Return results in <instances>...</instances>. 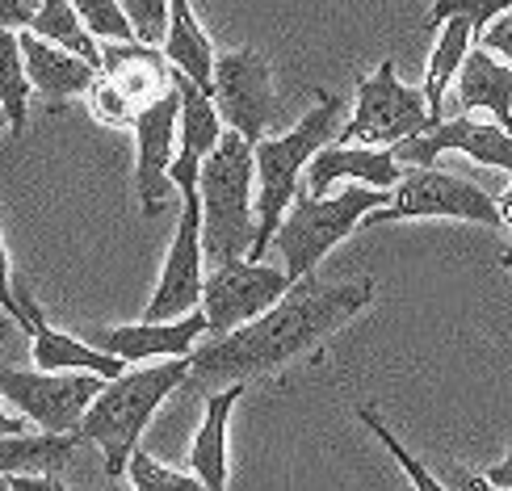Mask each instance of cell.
Returning a JSON list of instances; mask_svg holds the SVG:
<instances>
[{"label": "cell", "instance_id": "cell-1", "mask_svg": "<svg viewBox=\"0 0 512 491\" xmlns=\"http://www.w3.org/2000/svg\"><path fill=\"white\" fill-rule=\"evenodd\" d=\"M374 298V282H336L319 286L315 277L294 282L282 303H273L261 319L227 332L219 340H206L189 357V378L194 387H244L256 374H273L298 353L315 349L336 328H345L357 311H366Z\"/></svg>", "mask_w": 512, "mask_h": 491}, {"label": "cell", "instance_id": "cell-2", "mask_svg": "<svg viewBox=\"0 0 512 491\" xmlns=\"http://www.w3.org/2000/svg\"><path fill=\"white\" fill-rule=\"evenodd\" d=\"M340 135V101L332 93H319V101L298 118L286 135H265L252 143L256 164V240L248 248V261H265L277 223L298 198L307 164Z\"/></svg>", "mask_w": 512, "mask_h": 491}, {"label": "cell", "instance_id": "cell-3", "mask_svg": "<svg viewBox=\"0 0 512 491\" xmlns=\"http://www.w3.org/2000/svg\"><path fill=\"white\" fill-rule=\"evenodd\" d=\"M189 378V357L177 361H160V366H143V370H126L122 378L105 382L101 395L89 403L76 437L93 441L101 458H105V475L122 479L126 462L139 450L143 429L152 424L156 408L173 395L181 382Z\"/></svg>", "mask_w": 512, "mask_h": 491}, {"label": "cell", "instance_id": "cell-4", "mask_svg": "<svg viewBox=\"0 0 512 491\" xmlns=\"http://www.w3.org/2000/svg\"><path fill=\"white\" fill-rule=\"evenodd\" d=\"M256 164L252 143L223 131L219 147L202 160L198 202H202V252L210 265L244 261L256 240Z\"/></svg>", "mask_w": 512, "mask_h": 491}, {"label": "cell", "instance_id": "cell-5", "mask_svg": "<svg viewBox=\"0 0 512 491\" xmlns=\"http://www.w3.org/2000/svg\"><path fill=\"white\" fill-rule=\"evenodd\" d=\"M378 202H387V194L366 189V185H345L340 194H328V198L298 194L294 206L286 210V219L277 223L273 244H269L282 256V269L290 282L315 277L319 261H324L336 244H345L361 227V219H366L370 210H378Z\"/></svg>", "mask_w": 512, "mask_h": 491}, {"label": "cell", "instance_id": "cell-6", "mask_svg": "<svg viewBox=\"0 0 512 491\" xmlns=\"http://www.w3.org/2000/svg\"><path fill=\"white\" fill-rule=\"evenodd\" d=\"M429 105H424V93L412 89V84L399 80L395 59H382L378 72L357 80V101H353V118L340 126L336 143L349 147H391L412 139L420 131H429Z\"/></svg>", "mask_w": 512, "mask_h": 491}, {"label": "cell", "instance_id": "cell-7", "mask_svg": "<svg viewBox=\"0 0 512 491\" xmlns=\"http://www.w3.org/2000/svg\"><path fill=\"white\" fill-rule=\"evenodd\" d=\"M408 219H458V223L500 227V206L487 189H479L466 177L441 173V168H408L403 181L391 189L387 206L370 210L361 227H387Z\"/></svg>", "mask_w": 512, "mask_h": 491}, {"label": "cell", "instance_id": "cell-8", "mask_svg": "<svg viewBox=\"0 0 512 491\" xmlns=\"http://www.w3.org/2000/svg\"><path fill=\"white\" fill-rule=\"evenodd\" d=\"M105 378L97 374H47V370H17L0 366V403L13 416L38 424V433L72 437L80 429L89 403L101 395Z\"/></svg>", "mask_w": 512, "mask_h": 491}, {"label": "cell", "instance_id": "cell-9", "mask_svg": "<svg viewBox=\"0 0 512 491\" xmlns=\"http://www.w3.org/2000/svg\"><path fill=\"white\" fill-rule=\"evenodd\" d=\"M294 282L286 269L265 265V261H231L215 265L202 282V319H206V340H219L236 332L252 319H261L273 303H282Z\"/></svg>", "mask_w": 512, "mask_h": 491}, {"label": "cell", "instance_id": "cell-10", "mask_svg": "<svg viewBox=\"0 0 512 491\" xmlns=\"http://www.w3.org/2000/svg\"><path fill=\"white\" fill-rule=\"evenodd\" d=\"M181 219L168 244L160 282L152 290L143 319L147 324H168V319H185L202 307V282H206V252H202V202L198 185H181Z\"/></svg>", "mask_w": 512, "mask_h": 491}, {"label": "cell", "instance_id": "cell-11", "mask_svg": "<svg viewBox=\"0 0 512 491\" xmlns=\"http://www.w3.org/2000/svg\"><path fill=\"white\" fill-rule=\"evenodd\" d=\"M210 101H215L223 131H236L248 143H261L277 118L273 68L252 47L215 55V89H210Z\"/></svg>", "mask_w": 512, "mask_h": 491}, {"label": "cell", "instance_id": "cell-12", "mask_svg": "<svg viewBox=\"0 0 512 491\" xmlns=\"http://www.w3.org/2000/svg\"><path fill=\"white\" fill-rule=\"evenodd\" d=\"M441 152H462L487 168L512 173V135L500 131L492 118H475V114L441 118L437 126H429V131H420V135L391 147V156L403 173H408V168H437Z\"/></svg>", "mask_w": 512, "mask_h": 491}, {"label": "cell", "instance_id": "cell-13", "mask_svg": "<svg viewBox=\"0 0 512 491\" xmlns=\"http://www.w3.org/2000/svg\"><path fill=\"white\" fill-rule=\"evenodd\" d=\"M177 118H181V97L173 89L156 105H147L131 126L135 131V189H139V210L147 219H156L168 194H173L168 168L177 160Z\"/></svg>", "mask_w": 512, "mask_h": 491}, {"label": "cell", "instance_id": "cell-14", "mask_svg": "<svg viewBox=\"0 0 512 491\" xmlns=\"http://www.w3.org/2000/svg\"><path fill=\"white\" fill-rule=\"evenodd\" d=\"M13 290H17L21 311H26V336H30V353H34V366L38 370H47V374H97L105 382H114V378L126 374V361L93 349L89 340H80L72 332L51 328L47 315H42V307L30 298L26 286L13 282Z\"/></svg>", "mask_w": 512, "mask_h": 491}, {"label": "cell", "instance_id": "cell-15", "mask_svg": "<svg viewBox=\"0 0 512 491\" xmlns=\"http://www.w3.org/2000/svg\"><path fill=\"white\" fill-rule=\"evenodd\" d=\"M198 340H206V319L202 311L185 315V319H168V324H118V328H97L89 332V345L110 353L126 366H143V361H177V357H194Z\"/></svg>", "mask_w": 512, "mask_h": 491}, {"label": "cell", "instance_id": "cell-16", "mask_svg": "<svg viewBox=\"0 0 512 491\" xmlns=\"http://www.w3.org/2000/svg\"><path fill=\"white\" fill-rule=\"evenodd\" d=\"M399 181H403V168L395 164V156L387 152V147L328 143L324 152L307 164L298 194H303V198H328L332 185H366V189L387 194V189H395Z\"/></svg>", "mask_w": 512, "mask_h": 491}, {"label": "cell", "instance_id": "cell-17", "mask_svg": "<svg viewBox=\"0 0 512 491\" xmlns=\"http://www.w3.org/2000/svg\"><path fill=\"white\" fill-rule=\"evenodd\" d=\"M101 76L135 105V114L173 93V68L164 51L143 42H101Z\"/></svg>", "mask_w": 512, "mask_h": 491}, {"label": "cell", "instance_id": "cell-18", "mask_svg": "<svg viewBox=\"0 0 512 491\" xmlns=\"http://www.w3.org/2000/svg\"><path fill=\"white\" fill-rule=\"evenodd\" d=\"M454 110L458 114H487L500 131L512 135V68L492 51L471 47L454 76Z\"/></svg>", "mask_w": 512, "mask_h": 491}, {"label": "cell", "instance_id": "cell-19", "mask_svg": "<svg viewBox=\"0 0 512 491\" xmlns=\"http://www.w3.org/2000/svg\"><path fill=\"white\" fill-rule=\"evenodd\" d=\"M21 42V59H26V80L30 89L42 93L47 101H72V97H89L93 80H97V68L84 63L80 55L72 51H59L51 42H42L38 34H17Z\"/></svg>", "mask_w": 512, "mask_h": 491}, {"label": "cell", "instance_id": "cell-20", "mask_svg": "<svg viewBox=\"0 0 512 491\" xmlns=\"http://www.w3.org/2000/svg\"><path fill=\"white\" fill-rule=\"evenodd\" d=\"M160 51L168 59V68L181 72L185 80H194L210 97V89H215V51H210V38L189 0H168V34Z\"/></svg>", "mask_w": 512, "mask_h": 491}, {"label": "cell", "instance_id": "cell-21", "mask_svg": "<svg viewBox=\"0 0 512 491\" xmlns=\"http://www.w3.org/2000/svg\"><path fill=\"white\" fill-rule=\"evenodd\" d=\"M244 387H223L219 395H210L206 403V416H202V429L189 445V475H194L206 491H227V420L231 408L240 403Z\"/></svg>", "mask_w": 512, "mask_h": 491}, {"label": "cell", "instance_id": "cell-22", "mask_svg": "<svg viewBox=\"0 0 512 491\" xmlns=\"http://www.w3.org/2000/svg\"><path fill=\"white\" fill-rule=\"evenodd\" d=\"M80 437H51V433H21L0 437V479H34V475H59L68 458L76 454Z\"/></svg>", "mask_w": 512, "mask_h": 491}, {"label": "cell", "instance_id": "cell-23", "mask_svg": "<svg viewBox=\"0 0 512 491\" xmlns=\"http://www.w3.org/2000/svg\"><path fill=\"white\" fill-rule=\"evenodd\" d=\"M173 89L181 97V118H177V156L189 160H206L223 139V122L215 114V101H210L194 80H185L181 72H173Z\"/></svg>", "mask_w": 512, "mask_h": 491}, {"label": "cell", "instance_id": "cell-24", "mask_svg": "<svg viewBox=\"0 0 512 491\" xmlns=\"http://www.w3.org/2000/svg\"><path fill=\"white\" fill-rule=\"evenodd\" d=\"M475 47V30L466 26V21H441L437 26V47H433V55H429V68H424V105H429V118H433V126L445 118V89L454 84V76H458V68H462V59H466V51Z\"/></svg>", "mask_w": 512, "mask_h": 491}, {"label": "cell", "instance_id": "cell-25", "mask_svg": "<svg viewBox=\"0 0 512 491\" xmlns=\"http://www.w3.org/2000/svg\"><path fill=\"white\" fill-rule=\"evenodd\" d=\"M30 34H38L42 42H51V47H59V51L80 55L84 63H93V68L101 72V47H97V38L80 26L72 0H47V5L38 9V17L30 21Z\"/></svg>", "mask_w": 512, "mask_h": 491}, {"label": "cell", "instance_id": "cell-26", "mask_svg": "<svg viewBox=\"0 0 512 491\" xmlns=\"http://www.w3.org/2000/svg\"><path fill=\"white\" fill-rule=\"evenodd\" d=\"M30 80H26V59H21V42L13 30H0V110L13 135H26L30 122Z\"/></svg>", "mask_w": 512, "mask_h": 491}, {"label": "cell", "instance_id": "cell-27", "mask_svg": "<svg viewBox=\"0 0 512 491\" xmlns=\"http://www.w3.org/2000/svg\"><path fill=\"white\" fill-rule=\"evenodd\" d=\"M357 420L361 424H366V429L378 437V445H382V450H387L399 466H403V475H408L412 479V487L416 491H450V487H445L441 479H437V471H429V466H424L420 458H412V450H408V445H403L391 429H387V420H382L374 408H370V403H361V408H357Z\"/></svg>", "mask_w": 512, "mask_h": 491}, {"label": "cell", "instance_id": "cell-28", "mask_svg": "<svg viewBox=\"0 0 512 491\" xmlns=\"http://www.w3.org/2000/svg\"><path fill=\"white\" fill-rule=\"evenodd\" d=\"M126 479H131L135 491H206L194 475L173 471V466H164L160 458H152L147 450L131 454V462H126Z\"/></svg>", "mask_w": 512, "mask_h": 491}, {"label": "cell", "instance_id": "cell-29", "mask_svg": "<svg viewBox=\"0 0 512 491\" xmlns=\"http://www.w3.org/2000/svg\"><path fill=\"white\" fill-rule=\"evenodd\" d=\"M72 9L80 17V26L97 42H135L131 26H126V17L118 9V0H72Z\"/></svg>", "mask_w": 512, "mask_h": 491}, {"label": "cell", "instance_id": "cell-30", "mask_svg": "<svg viewBox=\"0 0 512 491\" xmlns=\"http://www.w3.org/2000/svg\"><path fill=\"white\" fill-rule=\"evenodd\" d=\"M118 9L131 26L135 42L143 47H164V34H168V0H118Z\"/></svg>", "mask_w": 512, "mask_h": 491}, {"label": "cell", "instance_id": "cell-31", "mask_svg": "<svg viewBox=\"0 0 512 491\" xmlns=\"http://www.w3.org/2000/svg\"><path fill=\"white\" fill-rule=\"evenodd\" d=\"M504 13H512V0H437L433 5V26H441V21H466V26L475 30V38L492 26L496 17H504Z\"/></svg>", "mask_w": 512, "mask_h": 491}, {"label": "cell", "instance_id": "cell-32", "mask_svg": "<svg viewBox=\"0 0 512 491\" xmlns=\"http://www.w3.org/2000/svg\"><path fill=\"white\" fill-rule=\"evenodd\" d=\"M89 105H93V114L105 122V126H126V131H131V126H135V105L131 101H126L118 89H114V84L110 80H105L101 72H97V80H93V89H89Z\"/></svg>", "mask_w": 512, "mask_h": 491}, {"label": "cell", "instance_id": "cell-33", "mask_svg": "<svg viewBox=\"0 0 512 491\" xmlns=\"http://www.w3.org/2000/svg\"><path fill=\"white\" fill-rule=\"evenodd\" d=\"M475 47H483V51H492L496 59H504L508 68H512V13H504V17H496L492 26H487L479 38H475Z\"/></svg>", "mask_w": 512, "mask_h": 491}, {"label": "cell", "instance_id": "cell-34", "mask_svg": "<svg viewBox=\"0 0 512 491\" xmlns=\"http://www.w3.org/2000/svg\"><path fill=\"white\" fill-rule=\"evenodd\" d=\"M42 5H47V0H0V30L26 34Z\"/></svg>", "mask_w": 512, "mask_h": 491}, {"label": "cell", "instance_id": "cell-35", "mask_svg": "<svg viewBox=\"0 0 512 491\" xmlns=\"http://www.w3.org/2000/svg\"><path fill=\"white\" fill-rule=\"evenodd\" d=\"M0 311H5L13 324L26 332V311L17 303V290H13V269H9V252H5V240H0Z\"/></svg>", "mask_w": 512, "mask_h": 491}, {"label": "cell", "instance_id": "cell-36", "mask_svg": "<svg viewBox=\"0 0 512 491\" xmlns=\"http://www.w3.org/2000/svg\"><path fill=\"white\" fill-rule=\"evenodd\" d=\"M437 479L450 487V491H500V487H492V483L483 479V471H471V466H458V462L445 466Z\"/></svg>", "mask_w": 512, "mask_h": 491}, {"label": "cell", "instance_id": "cell-37", "mask_svg": "<svg viewBox=\"0 0 512 491\" xmlns=\"http://www.w3.org/2000/svg\"><path fill=\"white\" fill-rule=\"evenodd\" d=\"M483 479L492 483V487H500V491H512V441H508V450H504V458L492 466V471H483Z\"/></svg>", "mask_w": 512, "mask_h": 491}, {"label": "cell", "instance_id": "cell-38", "mask_svg": "<svg viewBox=\"0 0 512 491\" xmlns=\"http://www.w3.org/2000/svg\"><path fill=\"white\" fill-rule=\"evenodd\" d=\"M9 491H68L59 475H34V479H9Z\"/></svg>", "mask_w": 512, "mask_h": 491}, {"label": "cell", "instance_id": "cell-39", "mask_svg": "<svg viewBox=\"0 0 512 491\" xmlns=\"http://www.w3.org/2000/svg\"><path fill=\"white\" fill-rule=\"evenodd\" d=\"M21 433H26V420L13 416L5 403H0V437H21Z\"/></svg>", "mask_w": 512, "mask_h": 491}, {"label": "cell", "instance_id": "cell-40", "mask_svg": "<svg viewBox=\"0 0 512 491\" xmlns=\"http://www.w3.org/2000/svg\"><path fill=\"white\" fill-rule=\"evenodd\" d=\"M496 206H500V227H508V231H512V185H508L504 194L496 198Z\"/></svg>", "mask_w": 512, "mask_h": 491}, {"label": "cell", "instance_id": "cell-41", "mask_svg": "<svg viewBox=\"0 0 512 491\" xmlns=\"http://www.w3.org/2000/svg\"><path fill=\"white\" fill-rule=\"evenodd\" d=\"M0 491H9V479H0Z\"/></svg>", "mask_w": 512, "mask_h": 491}, {"label": "cell", "instance_id": "cell-42", "mask_svg": "<svg viewBox=\"0 0 512 491\" xmlns=\"http://www.w3.org/2000/svg\"><path fill=\"white\" fill-rule=\"evenodd\" d=\"M0 126H9V122H5V110H0Z\"/></svg>", "mask_w": 512, "mask_h": 491}]
</instances>
